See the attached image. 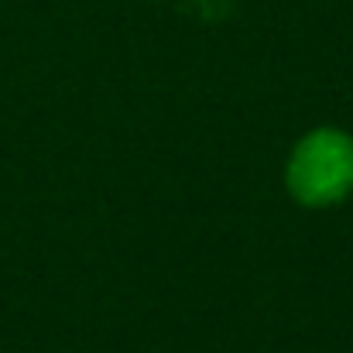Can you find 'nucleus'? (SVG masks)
Listing matches in <instances>:
<instances>
[{
    "label": "nucleus",
    "mask_w": 353,
    "mask_h": 353,
    "mask_svg": "<svg viewBox=\"0 0 353 353\" xmlns=\"http://www.w3.org/2000/svg\"><path fill=\"white\" fill-rule=\"evenodd\" d=\"M285 192L305 210H330L353 196V134L323 123L305 130L285 158Z\"/></svg>",
    "instance_id": "nucleus-1"
}]
</instances>
